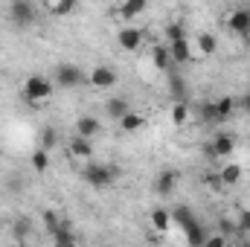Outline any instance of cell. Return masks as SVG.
<instances>
[{
    "instance_id": "484cf974",
    "label": "cell",
    "mask_w": 250,
    "mask_h": 247,
    "mask_svg": "<svg viewBox=\"0 0 250 247\" xmlns=\"http://www.w3.org/2000/svg\"><path fill=\"white\" fill-rule=\"evenodd\" d=\"M198 117H201V123H207V125H218L215 102H207V105H201V108H198Z\"/></svg>"
},
{
    "instance_id": "52a82bcc",
    "label": "cell",
    "mask_w": 250,
    "mask_h": 247,
    "mask_svg": "<svg viewBox=\"0 0 250 247\" xmlns=\"http://www.w3.org/2000/svg\"><path fill=\"white\" fill-rule=\"evenodd\" d=\"M233 148H236V140H233V134H224V131H218L212 137V143H209V154L212 157H230Z\"/></svg>"
},
{
    "instance_id": "7a4b0ae2",
    "label": "cell",
    "mask_w": 250,
    "mask_h": 247,
    "mask_svg": "<svg viewBox=\"0 0 250 247\" xmlns=\"http://www.w3.org/2000/svg\"><path fill=\"white\" fill-rule=\"evenodd\" d=\"M9 18L15 26H32L38 21V6L32 0H12L9 3Z\"/></svg>"
},
{
    "instance_id": "ba28073f",
    "label": "cell",
    "mask_w": 250,
    "mask_h": 247,
    "mask_svg": "<svg viewBox=\"0 0 250 247\" xmlns=\"http://www.w3.org/2000/svg\"><path fill=\"white\" fill-rule=\"evenodd\" d=\"M227 26L236 32V35H250V9H233L230 18H227Z\"/></svg>"
},
{
    "instance_id": "e0dca14e",
    "label": "cell",
    "mask_w": 250,
    "mask_h": 247,
    "mask_svg": "<svg viewBox=\"0 0 250 247\" xmlns=\"http://www.w3.org/2000/svg\"><path fill=\"white\" fill-rule=\"evenodd\" d=\"M143 125H146V114H140V111H131V114H125L123 120H120V128H123L125 134H134Z\"/></svg>"
},
{
    "instance_id": "4316f807",
    "label": "cell",
    "mask_w": 250,
    "mask_h": 247,
    "mask_svg": "<svg viewBox=\"0 0 250 247\" xmlns=\"http://www.w3.org/2000/svg\"><path fill=\"white\" fill-rule=\"evenodd\" d=\"M44 227H47L50 236H56V230L62 227V218L56 215V209H44Z\"/></svg>"
},
{
    "instance_id": "277c9868",
    "label": "cell",
    "mask_w": 250,
    "mask_h": 247,
    "mask_svg": "<svg viewBox=\"0 0 250 247\" xmlns=\"http://www.w3.org/2000/svg\"><path fill=\"white\" fill-rule=\"evenodd\" d=\"M56 84L59 87H79V84H84V70L79 64H59L56 67Z\"/></svg>"
},
{
    "instance_id": "f1b7e54d",
    "label": "cell",
    "mask_w": 250,
    "mask_h": 247,
    "mask_svg": "<svg viewBox=\"0 0 250 247\" xmlns=\"http://www.w3.org/2000/svg\"><path fill=\"white\" fill-rule=\"evenodd\" d=\"M56 143H59V137H56V128H44V131H41V148H44V151H50Z\"/></svg>"
},
{
    "instance_id": "ffe728a7",
    "label": "cell",
    "mask_w": 250,
    "mask_h": 247,
    "mask_svg": "<svg viewBox=\"0 0 250 247\" xmlns=\"http://www.w3.org/2000/svg\"><path fill=\"white\" fill-rule=\"evenodd\" d=\"M151 227L157 233H166L172 227V212L169 209H151Z\"/></svg>"
},
{
    "instance_id": "1f68e13d",
    "label": "cell",
    "mask_w": 250,
    "mask_h": 247,
    "mask_svg": "<svg viewBox=\"0 0 250 247\" xmlns=\"http://www.w3.org/2000/svg\"><path fill=\"white\" fill-rule=\"evenodd\" d=\"M239 108H242L245 114H250V93H245V96L239 99Z\"/></svg>"
},
{
    "instance_id": "4dcf8cb0",
    "label": "cell",
    "mask_w": 250,
    "mask_h": 247,
    "mask_svg": "<svg viewBox=\"0 0 250 247\" xmlns=\"http://www.w3.org/2000/svg\"><path fill=\"white\" fill-rule=\"evenodd\" d=\"M204 247H227V239H224L221 233H209L207 242H204Z\"/></svg>"
},
{
    "instance_id": "d4e9b609",
    "label": "cell",
    "mask_w": 250,
    "mask_h": 247,
    "mask_svg": "<svg viewBox=\"0 0 250 247\" xmlns=\"http://www.w3.org/2000/svg\"><path fill=\"white\" fill-rule=\"evenodd\" d=\"M47 9H50L53 18H64V15H70V12H76V3H73V0H59V3H50Z\"/></svg>"
},
{
    "instance_id": "7402d4cb",
    "label": "cell",
    "mask_w": 250,
    "mask_h": 247,
    "mask_svg": "<svg viewBox=\"0 0 250 247\" xmlns=\"http://www.w3.org/2000/svg\"><path fill=\"white\" fill-rule=\"evenodd\" d=\"M143 12H146V0H128V3L120 6V18L123 21H131V18H137Z\"/></svg>"
},
{
    "instance_id": "f546056e",
    "label": "cell",
    "mask_w": 250,
    "mask_h": 247,
    "mask_svg": "<svg viewBox=\"0 0 250 247\" xmlns=\"http://www.w3.org/2000/svg\"><path fill=\"white\" fill-rule=\"evenodd\" d=\"M236 233H250V209L239 212V224H236Z\"/></svg>"
},
{
    "instance_id": "e575fe53",
    "label": "cell",
    "mask_w": 250,
    "mask_h": 247,
    "mask_svg": "<svg viewBox=\"0 0 250 247\" xmlns=\"http://www.w3.org/2000/svg\"><path fill=\"white\" fill-rule=\"evenodd\" d=\"M0 230H3V221H0Z\"/></svg>"
},
{
    "instance_id": "8fae6325",
    "label": "cell",
    "mask_w": 250,
    "mask_h": 247,
    "mask_svg": "<svg viewBox=\"0 0 250 247\" xmlns=\"http://www.w3.org/2000/svg\"><path fill=\"white\" fill-rule=\"evenodd\" d=\"M125 114H131V105H128V99L125 96H111L108 102H105V117L108 120H123Z\"/></svg>"
},
{
    "instance_id": "44dd1931",
    "label": "cell",
    "mask_w": 250,
    "mask_h": 247,
    "mask_svg": "<svg viewBox=\"0 0 250 247\" xmlns=\"http://www.w3.org/2000/svg\"><path fill=\"white\" fill-rule=\"evenodd\" d=\"M233 111H236V99H233V96H221V99L215 102V114H218V123L230 120V117H233Z\"/></svg>"
},
{
    "instance_id": "cb8c5ba5",
    "label": "cell",
    "mask_w": 250,
    "mask_h": 247,
    "mask_svg": "<svg viewBox=\"0 0 250 247\" xmlns=\"http://www.w3.org/2000/svg\"><path fill=\"white\" fill-rule=\"evenodd\" d=\"M32 169H35L38 175H44V172L50 169V151H44V148H35V151H32Z\"/></svg>"
},
{
    "instance_id": "9a60e30c",
    "label": "cell",
    "mask_w": 250,
    "mask_h": 247,
    "mask_svg": "<svg viewBox=\"0 0 250 247\" xmlns=\"http://www.w3.org/2000/svg\"><path fill=\"white\" fill-rule=\"evenodd\" d=\"M169 93L175 96V102H187V84L178 70H169Z\"/></svg>"
},
{
    "instance_id": "603a6c76",
    "label": "cell",
    "mask_w": 250,
    "mask_h": 247,
    "mask_svg": "<svg viewBox=\"0 0 250 247\" xmlns=\"http://www.w3.org/2000/svg\"><path fill=\"white\" fill-rule=\"evenodd\" d=\"M187 123H189V105L187 102H175V105H172V125L184 128Z\"/></svg>"
},
{
    "instance_id": "5bb4252c",
    "label": "cell",
    "mask_w": 250,
    "mask_h": 247,
    "mask_svg": "<svg viewBox=\"0 0 250 247\" xmlns=\"http://www.w3.org/2000/svg\"><path fill=\"white\" fill-rule=\"evenodd\" d=\"M70 154L79 157V160H90L93 157V143L84 140V137H73L70 140Z\"/></svg>"
},
{
    "instance_id": "d6986e66",
    "label": "cell",
    "mask_w": 250,
    "mask_h": 247,
    "mask_svg": "<svg viewBox=\"0 0 250 247\" xmlns=\"http://www.w3.org/2000/svg\"><path fill=\"white\" fill-rule=\"evenodd\" d=\"M195 47H198V53H201V56H212V53L218 50V41H215V35H212V32H201V35H198V41H195Z\"/></svg>"
},
{
    "instance_id": "6da1fadb",
    "label": "cell",
    "mask_w": 250,
    "mask_h": 247,
    "mask_svg": "<svg viewBox=\"0 0 250 247\" xmlns=\"http://www.w3.org/2000/svg\"><path fill=\"white\" fill-rule=\"evenodd\" d=\"M117 175H120V169H114L108 163H87L84 172H82V178L87 181V186H93V189H108V186L117 181Z\"/></svg>"
},
{
    "instance_id": "836d02e7",
    "label": "cell",
    "mask_w": 250,
    "mask_h": 247,
    "mask_svg": "<svg viewBox=\"0 0 250 247\" xmlns=\"http://www.w3.org/2000/svg\"><path fill=\"white\" fill-rule=\"evenodd\" d=\"M239 247H250V239H248V242H242V245H239Z\"/></svg>"
},
{
    "instance_id": "83f0119b",
    "label": "cell",
    "mask_w": 250,
    "mask_h": 247,
    "mask_svg": "<svg viewBox=\"0 0 250 247\" xmlns=\"http://www.w3.org/2000/svg\"><path fill=\"white\" fill-rule=\"evenodd\" d=\"M166 38H169V44H175V41L187 38V29H184V23H169V26H166Z\"/></svg>"
},
{
    "instance_id": "4fadbf2b",
    "label": "cell",
    "mask_w": 250,
    "mask_h": 247,
    "mask_svg": "<svg viewBox=\"0 0 250 247\" xmlns=\"http://www.w3.org/2000/svg\"><path fill=\"white\" fill-rule=\"evenodd\" d=\"M166 47H169V56H172L175 64H187L189 59H192V44H189V38H181V41L166 44Z\"/></svg>"
},
{
    "instance_id": "8992f818",
    "label": "cell",
    "mask_w": 250,
    "mask_h": 247,
    "mask_svg": "<svg viewBox=\"0 0 250 247\" xmlns=\"http://www.w3.org/2000/svg\"><path fill=\"white\" fill-rule=\"evenodd\" d=\"M178 184H181V172L178 169H163L154 181V192L157 195H172L178 189Z\"/></svg>"
},
{
    "instance_id": "9c48e42d",
    "label": "cell",
    "mask_w": 250,
    "mask_h": 247,
    "mask_svg": "<svg viewBox=\"0 0 250 247\" xmlns=\"http://www.w3.org/2000/svg\"><path fill=\"white\" fill-rule=\"evenodd\" d=\"M117 41H120V47H123V50L134 53V50H140V47H143V29L123 26V29H120V35H117Z\"/></svg>"
},
{
    "instance_id": "7c38bea8",
    "label": "cell",
    "mask_w": 250,
    "mask_h": 247,
    "mask_svg": "<svg viewBox=\"0 0 250 247\" xmlns=\"http://www.w3.org/2000/svg\"><path fill=\"white\" fill-rule=\"evenodd\" d=\"M242 163H224L221 166V172H218V184L221 186H236L242 181Z\"/></svg>"
},
{
    "instance_id": "ac0fdd59",
    "label": "cell",
    "mask_w": 250,
    "mask_h": 247,
    "mask_svg": "<svg viewBox=\"0 0 250 247\" xmlns=\"http://www.w3.org/2000/svg\"><path fill=\"white\" fill-rule=\"evenodd\" d=\"M151 62L157 70H169L172 67V56H169V47L166 44H157V47H151Z\"/></svg>"
},
{
    "instance_id": "30bf717a",
    "label": "cell",
    "mask_w": 250,
    "mask_h": 247,
    "mask_svg": "<svg viewBox=\"0 0 250 247\" xmlns=\"http://www.w3.org/2000/svg\"><path fill=\"white\" fill-rule=\"evenodd\" d=\"M99 131H102V123H99L96 117H87V114H82V117L76 120V137L93 140V137H96Z\"/></svg>"
},
{
    "instance_id": "3957f363",
    "label": "cell",
    "mask_w": 250,
    "mask_h": 247,
    "mask_svg": "<svg viewBox=\"0 0 250 247\" xmlns=\"http://www.w3.org/2000/svg\"><path fill=\"white\" fill-rule=\"evenodd\" d=\"M53 93H56V84L50 79H44V76H29L26 84H23V96L29 102H47Z\"/></svg>"
},
{
    "instance_id": "2e32d148",
    "label": "cell",
    "mask_w": 250,
    "mask_h": 247,
    "mask_svg": "<svg viewBox=\"0 0 250 247\" xmlns=\"http://www.w3.org/2000/svg\"><path fill=\"white\" fill-rule=\"evenodd\" d=\"M32 218L29 215H21V218H15V224H12V236L18 239V242H23V239H29L32 236Z\"/></svg>"
},
{
    "instance_id": "d6a6232c",
    "label": "cell",
    "mask_w": 250,
    "mask_h": 247,
    "mask_svg": "<svg viewBox=\"0 0 250 247\" xmlns=\"http://www.w3.org/2000/svg\"><path fill=\"white\" fill-rule=\"evenodd\" d=\"M53 247H79V242H62V245H53Z\"/></svg>"
},
{
    "instance_id": "5b68a950",
    "label": "cell",
    "mask_w": 250,
    "mask_h": 247,
    "mask_svg": "<svg viewBox=\"0 0 250 247\" xmlns=\"http://www.w3.org/2000/svg\"><path fill=\"white\" fill-rule=\"evenodd\" d=\"M87 82H90L93 87H99V90H108V87H114V84H117V70H114V67H108V64H96V67L90 70Z\"/></svg>"
}]
</instances>
